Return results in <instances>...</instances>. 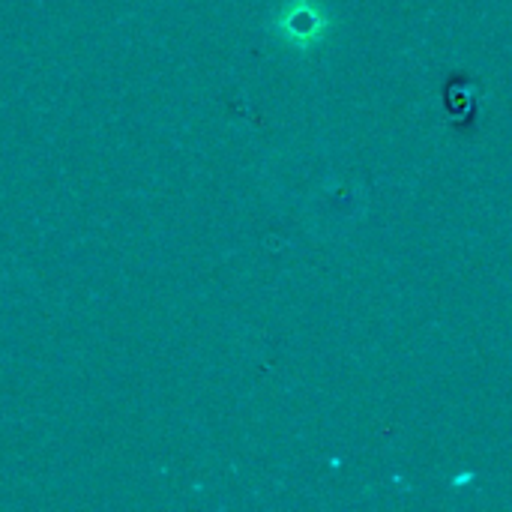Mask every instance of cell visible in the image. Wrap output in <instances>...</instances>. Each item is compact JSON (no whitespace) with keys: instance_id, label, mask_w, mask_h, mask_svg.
Returning <instances> with one entry per match:
<instances>
[{"instance_id":"6da1fadb","label":"cell","mask_w":512,"mask_h":512,"mask_svg":"<svg viewBox=\"0 0 512 512\" xmlns=\"http://www.w3.org/2000/svg\"><path fill=\"white\" fill-rule=\"evenodd\" d=\"M330 30L327 12L315 0H288L276 15V33L297 51H312Z\"/></svg>"}]
</instances>
